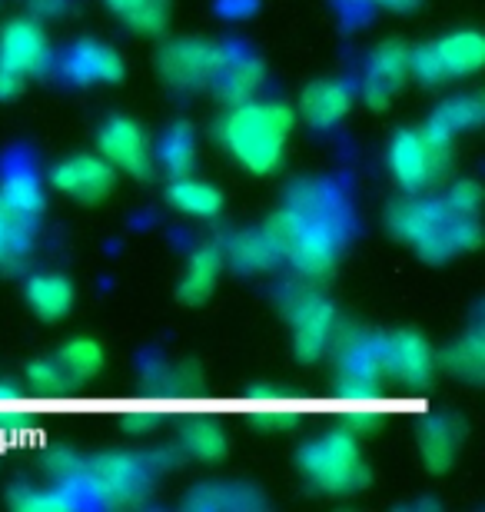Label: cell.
I'll return each instance as SVG.
<instances>
[{
  "label": "cell",
  "mask_w": 485,
  "mask_h": 512,
  "mask_svg": "<svg viewBox=\"0 0 485 512\" xmlns=\"http://www.w3.org/2000/svg\"><path fill=\"white\" fill-rule=\"evenodd\" d=\"M280 260L290 263L299 280L319 283L333 276L343 243L349 237V207L333 183L303 180L293 183L286 203L263 223Z\"/></svg>",
  "instance_id": "obj_1"
},
{
  "label": "cell",
  "mask_w": 485,
  "mask_h": 512,
  "mask_svg": "<svg viewBox=\"0 0 485 512\" xmlns=\"http://www.w3.org/2000/svg\"><path fill=\"white\" fill-rule=\"evenodd\" d=\"M386 227L399 243L416 250L422 260L446 263L479 247V217H462L442 197L402 193L386 213Z\"/></svg>",
  "instance_id": "obj_2"
},
{
  "label": "cell",
  "mask_w": 485,
  "mask_h": 512,
  "mask_svg": "<svg viewBox=\"0 0 485 512\" xmlns=\"http://www.w3.org/2000/svg\"><path fill=\"white\" fill-rule=\"evenodd\" d=\"M296 127V114L280 100H243L233 104L220 124V140L230 157L250 173H273L283 163L286 140Z\"/></svg>",
  "instance_id": "obj_3"
},
{
  "label": "cell",
  "mask_w": 485,
  "mask_h": 512,
  "mask_svg": "<svg viewBox=\"0 0 485 512\" xmlns=\"http://www.w3.org/2000/svg\"><path fill=\"white\" fill-rule=\"evenodd\" d=\"M153 456L143 453H97L84 456L74 479H64L80 493L84 503L100 506H143L157 473Z\"/></svg>",
  "instance_id": "obj_4"
},
{
  "label": "cell",
  "mask_w": 485,
  "mask_h": 512,
  "mask_svg": "<svg viewBox=\"0 0 485 512\" xmlns=\"http://www.w3.org/2000/svg\"><path fill=\"white\" fill-rule=\"evenodd\" d=\"M296 466L309 479V486L326 496L359 493L369 483L363 449L346 429H329V433L306 439L296 453Z\"/></svg>",
  "instance_id": "obj_5"
},
{
  "label": "cell",
  "mask_w": 485,
  "mask_h": 512,
  "mask_svg": "<svg viewBox=\"0 0 485 512\" xmlns=\"http://www.w3.org/2000/svg\"><path fill=\"white\" fill-rule=\"evenodd\" d=\"M386 163L402 193H432L452 167V137L429 124L399 130L386 147Z\"/></svg>",
  "instance_id": "obj_6"
},
{
  "label": "cell",
  "mask_w": 485,
  "mask_h": 512,
  "mask_svg": "<svg viewBox=\"0 0 485 512\" xmlns=\"http://www.w3.org/2000/svg\"><path fill=\"white\" fill-rule=\"evenodd\" d=\"M280 306L293 326V346H296L299 360L303 363L326 360L339 330H343L336 306L329 303L323 293H316V286L306 280L286 286L280 293Z\"/></svg>",
  "instance_id": "obj_7"
},
{
  "label": "cell",
  "mask_w": 485,
  "mask_h": 512,
  "mask_svg": "<svg viewBox=\"0 0 485 512\" xmlns=\"http://www.w3.org/2000/svg\"><path fill=\"white\" fill-rule=\"evenodd\" d=\"M226 50H230V44H213V40H200V37L170 40L157 57L160 77L173 90H180V94L203 90L210 87V80L226 60Z\"/></svg>",
  "instance_id": "obj_8"
},
{
  "label": "cell",
  "mask_w": 485,
  "mask_h": 512,
  "mask_svg": "<svg viewBox=\"0 0 485 512\" xmlns=\"http://www.w3.org/2000/svg\"><path fill=\"white\" fill-rule=\"evenodd\" d=\"M333 360L339 380L349 386H386V333L369 330H339L333 343Z\"/></svg>",
  "instance_id": "obj_9"
},
{
  "label": "cell",
  "mask_w": 485,
  "mask_h": 512,
  "mask_svg": "<svg viewBox=\"0 0 485 512\" xmlns=\"http://www.w3.org/2000/svg\"><path fill=\"white\" fill-rule=\"evenodd\" d=\"M97 150L113 170H123L137 180H147L153 173V147L143 127L130 117L113 114L103 120L97 133Z\"/></svg>",
  "instance_id": "obj_10"
},
{
  "label": "cell",
  "mask_w": 485,
  "mask_h": 512,
  "mask_svg": "<svg viewBox=\"0 0 485 512\" xmlns=\"http://www.w3.org/2000/svg\"><path fill=\"white\" fill-rule=\"evenodd\" d=\"M0 60L24 77L47 74L54 64V47L37 17H14L0 27Z\"/></svg>",
  "instance_id": "obj_11"
},
{
  "label": "cell",
  "mask_w": 485,
  "mask_h": 512,
  "mask_svg": "<svg viewBox=\"0 0 485 512\" xmlns=\"http://www.w3.org/2000/svg\"><path fill=\"white\" fill-rule=\"evenodd\" d=\"M50 183H54V190L77 203H100L113 193L117 170L103 157H94V153H74V157L60 160L50 170Z\"/></svg>",
  "instance_id": "obj_12"
},
{
  "label": "cell",
  "mask_w": 485,
  "mask_h": 512,
  "mask_svg": "<svg viewBox=\"0 0 485 512\" xmlns=\"http://www.w3.org/2000/svg\"><path fill=\"white\" fill-rule=\"evenodd\" d=\"M406 80H409V47L402 40H386V44H379L369 54L359 94H363L366 107L383 110L402 94Z\"/></svg>",
  "instance_id": "obj_13"
},
{
  "label": "cell",
  "mask_w": 485,
  "mask_h": 512,
  "mask_svg": "<svg viewBox=\"0 0 485 512\" xmlns=\"http://www.w3.org/2000/svg\"><path fill=\"white\" fill-rule=\"evenodd\" d=\"M60 74L70 84L90 87V84H120L123 80V57L103 40H77L74 47H67V54L60 57Z\"/></svg>",
  "instance_id": "obj_14"
},
{
  "label": "cell",
  "mask_w": 485,
  "mask_h": 512,
  "mask_svg": "<svg viewBox=\"0 0 485 512\" xmlns=\"http://www.w3.org/2000/svg\"><path fill=\"white\" fill-rule=\"evenodd\" d=\"M436 356L432 346L426 343V336L416 330H396L386 333V376L389 383L399 380L406 389L429 383Z\"/></svg>",
  "instance_id": "obj_15"
},
{
  "label": "cell",
  "mask_w": 485,
  "mask_h": 512,
  "mask_svg": "<svg viewBox=\"0 0 485 512\" xmlns=\"http://www.w3.org/2000/svg\"><path fill=\"white\" fill-rule=\"evenodd\" d=\"M266 84V64L250 50L230 44L226 50V60L216 70V77L210 80V90L223 104H243V100H253L260 94V87Z\"/></svg>",
  "instance_id": "obj_16"
},
{
  "label": "cell",
  "mask_w": 485,
  "mask_h": 512,
  "mask_svg": "<svg viewBox=\"0 0 485 512\" xmlns=\"http://www.w3.org/2000/svg\"><path fill=\"white\" fill-rule=\"evenodd\" d=\"M349 110H353V87L343 80H313L299 97V117L316 130L336 127Z\"/></svg>",
  "instance_id": "obj_17"
},
{
  "label": "cell",
  "mask_w": 485,
  "mask_h": 512,
  "mask_svg": "<svg viewBox=\"0 0 485 512\" xmlns=\"http://www.w3.org/2000/svg\"><path fill=\"white\" fill-rule=\"evenodd\" d=\"M223 247L220 243H200L190 260H187V270L180 276V286H177V300L183 306H200L210 300V293L216 290L220 283V273H223Z\"/></svg>",
  "instance_id": "obj_18"
},
{
  "label": "cell",
  "mask_w": 485,
  "mask_h": 512,
  "mask_svg": "<svg viewBox=\"0 0 485 512\" xmlns=\"http://www.w3.org/2000/svg\"><path fill=\"white\" fill-rule=\"evenodd\" d=\"M432 47H436L446 80L472 77L485 64V40L479 30H452L446 37L432 40Z\"/></svg>",
  "instance_id": "obj_19"
},
{
  "label": "cell",
  "mask_w": 485,
  "mask_h": 512,
  "mask_svg": "<svg viewBox=\"0 0 485 512\" xmlns=\"http://www.w3.org/2000/svg\"><path fill=\"white\" fill-rule=\"evenodd\" d=\"M220 247H223V260L240 273H270L276 263H283L273 237L263 227L233 233V237L220 243Z\"/></svg>",
  "instance_id": "obj_20"
},
{
  "label": "cell",
  "mask_w": 485,
  "mask_h": 512,
  "mask_svg": "<svg viewBox=\"0 0 485 512\" xmlns=\"http://www.w3.org/2000/svg\"><path fill=\"white\" fill-rule=\"evenodd\" d=\"M462 446V423L456 416H436L426 429H419V456L429 473H446L456 463Z\"/></svg>",
  "instance_id": "obj_21"
},
{
  "label": "cell",
  "mask_w": 485,
  "mask_h": 512,
  "mask_svg": "<svg viewBox=\"0 0 485 512\" xmlns=\"http://www.w3.org/2000/svg\"><path fill=\"white\" fill-rule=\"evenodd\" d=\"M190 509H203V512H250V509H263L266 496L256 486L246 483H200L190 489L187 496Z\"/></svg>",
  "instance_id": "obj_22"
},
{
  "label": "cell",
  "mask_w": 485,
  "mask_h": 512,
  "mask_svg": "<svg viewBox=\"0 0 485 512\" xmlns=\"http://www.w3.org/2000/svg\"><path fill=\"white\" fill-rule=\"evenodd\" d=\"M27 293V303L40 320L54 323V320H64L74 306V286L64 273H34L24 286Z\"/></svg>",
  "instance_id": "obj_23"
},
{
  "label": "cell",
  "mask_w": 485,
  "mask_h": 512,
  "mask_svg": "<svg viewBox=\"0 0 485 512\" xmlns=\"http://www.w3.org/2000/svg\"><path fill=\"white\" fill-rule=\"evenodd\" d=\"M167 203L183 217H196V220H213L220 217L223 210V193L206 180H196L193 173L187 177H173L167 187Z\"/></svg>",
  "instance_id": "obj_24"
},
{
  "label": "cell",
  "mask_w": 485,
  "mask_h": 512,
  "mask_svg": "<svg viewBox=\"0 0 485 512\" xmlns=\"http://www.w3.org/2000/svg\"><path fill=\"white\" fill-rule=\"evenodd\" d=\"M7 503L20 512H64L80 506L84 499L64 479H54L50 486H34V483H14L7 489Z\"/></svg>",
  "instance_id": "obj_25"
},
{
  "label": "cell",
  "mask_w": 485,
  "mask_h": 512,
  "mask_svg": "<svg viewBox=\"0 0 485 512\" xmlns=\"http://www.w3.org/2000/svg\"><path fill=\"white\" fill-rule=\"evenodd\" d=\"M37 243V220L20 217L0 200V270H17L27 263Z\"/></svg>",
  "instance_id": "obj_26"
},
{
  "label": "cell",
  "mask_w": 485,
  "mask_h": 512,
  "mask_svg": "<svg viewBox=\"0 0 485 512\" xmlns=\"http://www.w3.org/2000/svg\"><path fill=\"white\" fill-rule=\"evenodd\" d=\"M0 200L27 220H40V213L47 210L44 183H40L37 173L27 167H10L4 173V180H0Z\"/></svg>",
  "instance_id": "obj_27"
},
{
  "label": "cell",
  "mask_w": 485,
  "mask_h": 512,
  "mask_svg": "<svg viewBox=\"0 0 485 512\" xmlns=\"http://www.w3.org/2000/svg\"><path fill=\"white\" fill-rule=\"evenodd\" d=\"M57 370L60 376H67V383H94L97 376L103 373V346L97 340H87V336H77V340H67L64 346L57 350Z\"/></svg>",
  "instance_id": "obj_28"
},
{
  "label": "cell",
  "mask_w": 485,
  "mask_h": 512,
  "mask_svg": "<svg viewBox=\"0 0 485 512\" xmlns=\"http://www.w3.org/2000/svg\"><path fill=\"white\" fill-rule=\"evenodd\" d=\"M153 160H160V167L170 173V177H187L193 173L196 163V130L187 124V120H177L163 130L160 147L153 153Z\"/></svg>",
  "instance_id": "obj_29"
},
{
  "label": "cell",
  "mask_w": 485,
  "mask_h": 512,
  "mask_svg": "<svg viewBox=\"0 0 485 512\" xmlns=\"http://www.w3.org/2000/svg\"><path fill=\"white\" fill-rule=\"evenodd\" d=\"M485 117V104L479 94H456L449 97L446 104H439L432 110V117L426 124H432L436 130H442L446 137L456 140V133H466V130H476Z\"/></svg>",
  "instance_id": "obj_30"
},
{
  "label": "cell",
  "mask_w": 485,
  "mask_h": 512,
  "mask_svg": "<svg viewBox=\"0 0 485 512\" xmlns=\"http://www.w3.org/2000/svg\"><path fill=\"white\" fill-rule=\"evenodd\" d=\"M107 7L137 34H163L170 24V0H107Z\"/></svg>",
  "instance_id": "obj_31"
},
{
  "label": "cell",
  "mask_w": 485,
  "mask_h": 512,
  "mask_svg": "<svg viewBox=\"0 0 485 512\" xmlns=\"http://www.w3.org/2000/svg\"><path fill=\"white\" fill-rule=\"evenodd\" d=\"M446 366L452 376L466 380L476 386L482 380V370H485V340H482V330L472 326V330L462 336L459 343H452V350L446 353Z\"/></svg>",
  "instance_id": "obj_32"
},
{
  "label": "cell",
  "mask_w": 485,
  "mask_h": 512,
  "mask_svg": "<svg viewBox=\"0 0 485 512\" xmlns=\"http://www.w3.org/2000/svg\"><path fill=\"white\" fill-rule=\"evenodd\" d=\"M183 446H187V453L200 459V463H220V459H226V453H230V439H226L223 429H213V426L187 429Z\"/></svg>",
  "instance_id": "obj_33"
},
{
  "label": "cell",
  "mask_w": 485,
  "mask_h": 512,
  "mask_svg": "<svg viewBox=\"0 0 485 512\" xmlns=\"http://www.w3.org/2000/svg\"><path fill=\"white\" fill-rule=\"evenodd\" d=\"M409 77L419 80L422 87L446 84V74H442V64H439V57H436V47H432V44L409 47Z\"/></svg>",
  "instance_id": "obj_34"
},
{
  "label": "cell",
  "mask_w": 485,
  "mask_h": 512,
  "mask_svg": "<svg viewBox=\"0 0 485 512\" xmlns=\"http://www.w3.org/2000/svg\"><path fill=\"white\" fill-rule=\"evenodd\" d=\"M449 203L452 210L462 213V217H479V207H482V187L476 180H459L452 183L449 193L442 197Z\"/></svg>",
  "instance_id": "obj_35"
},
{
  "label": "cell",
  "mask_w": 485,
  "mask_h": 512,
  "mask_svg": "<svg viewBox=\"0 0 485 512\" xmlns=\"http://www.w3.org/2000/svg\"><path fill=\"white\" fill-rule=\"evenodd\" d=\"M27 380H30V386H37V389L64 386V376H60L54 360H34V363L27 366Z\"/></svg>",
  "instance_id": "obj_36"
},
{
  "label": "cell",
  "mask_w": 485,
  "mask_h": 512,
  "mask_svg": "<svg viewBox=\"0 0 485 512\" xmlns=\"http://www.w3.org/2000/svg\"><path fill=\"white\" fill-rule=\"evenodd\" d=\"M24 74L20 70H14V67H7L4 60H0V100H17L20 94H24Z\"/></svg>",
  "instance_id": "obj_37"
},
{
  "label": "cell",
  "mask_w": 485,
  "mask_h": 512,
  "mask_svg": "<svg viewBox=\"0 0 485 512\" xmlns=\"http://www.w3.org/2000/svg\"><path fill=\"white\" fill-rule=\"evenodd\" d=\"M24 4L34 10V17H60L67 14L74 0H24Z\"/></svg>",
  "instance_id": "obj_38"
},
{
  "label": "cell",
  "mask_w": 485,
  "mask_h": 512,
  "mask_svg": "<svg viewBox=\"0 0 485 512\" xmlns=\"http://www.w3.org/2000/svg\"><path fill=\"white\" fill-rule=\"evenodd\" d=\"M216 10L226 17H243L253 10V0H216Z\"/></svg>",
  "instance_id": "obj_39"
},
{
  "label": "cell",
  "mask_w": 485,
  "mask_h": 512,
  "mask_svg": "<svg viewBox=\"0 0 485 512\" xmlns=\"http://www.w3.org/2000/svg\"><path fill=\"white\" fill-rule=\"evenodd\" d=\"M373 4H383L389 10H416L422 0H373Z\"/></svg>",
  "instance_id": "obj_40"
}]
</instances>
